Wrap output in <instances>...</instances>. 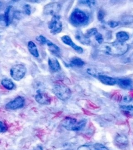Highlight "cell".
Masks as SVG:
<instances>
[{
    "label": "cell",
    "mask_w": 133,
    "mask_h": 150,
    "mask_svg": "<svg viewBox=\"0 0 133 150\" xmlns=\"http://www.w3.org/2000/svg\"><path fill=\"white\" fill-rule=\"evenodd\" d=\"M26 67L22 64L15 65L10 70L11 77L16 81H19L22 79L26 75Z\"/></svg>",
    "instance_id": "cell-5"
},
{
    "label": "cell",
    "mask_w": 133,
    "mask_h": 150,
    "mask_svg": "<svg viewBox=\"0 0 133 150\" xmlns=\"http://www.w3.org/2000/svg\"><path fill=\"white\" fill-rule=\"evenodd\" d=\"M48 26L51 34L56 35L61 33L63 28L62 23L61 21V17L58 15L53 16L51 21L49 23Z\"/></svg>",
    "instance_id": "cell-6"
},
{
    "label": "cell",
    "mask_w": 133,
    "mask_h": 150,
    "mask_svg": "<svg viewBox=\"0 0 133 150\" xmlns=\"http://www.w3.org/2000/svg\"><path fill=\"white\" fill-rule=\"evenodd\" d=\"M12 6H9L5 9L4 14L0 15V25L3 27H6L9 25L11 23L9 14L11 11Z\"/></svg>",
    "instance_id": "cell-10"
},
{
    "label": "cell",
    "mask_w": 133,
    "mask_h": 150,
    "mask_svg": "<svg viewBox=\"0 0 133 150\" xmlns=\"http://www.w3.org/2000/svg\"><path fill=\"white\" fill-rule=\"evenodd\" d=\"M84 62L82 59L77 57H75L70 61V66L71 67H82L84 65Z\"/></svg>",
    "instance_id": "cell-21"
},
{
    "label": "cell",
    "mask_w": 133,
    "mask_h": 150,
    "mask_svg": "<svg viewBox=\"0 0 133 150\" xmlns=\"http://www.w3.org/2000/svg\"><path fill=\"white\" fill-rule=\"evenodd\" d=\"M117 84L122 89L133 90V80L131 79L121 78L117 80Z\"/></svg>",
    "instance_id": "cell-12"
},
{
    "label": "cell",
    "mask_w": 133,
    "mask_h": 150,
    "mask_svg": "<svg viewBox=\"0 0 133 150\" xmlns=\"http://www.w3.org/2000/svg\"><path fill=\"white\" fill-rule=\"evenodd\" d=\"M62 41L65 44L68 45L69 46L71 47L73 49L75 50V51L77 52L79 54H81L83 52V50L81 47L77 46V45H75L74 42H73L72 40L71 39V38L68 35H63V37H61Z\"/></svg>",
    "instance_id": "cell-9"
},
{
    "label": "cell",
    "mask_w": 133,
    "mask_h": 150,
    "mask_svg": "<svg viewBox=\"0 0 133 150\" xmlns=\"http://www.w3.org/2000/svg\"><path fill=\"white\" fill-rule=\"evenodd\" d=\"M28 50L31 54L35 57H38L39 56V54L37 51V47L35 43L32 41H29L28 43Z\"/></svg>",
    "instance_id": "cell-18"
},
{
    "label": "cell",
    "mask_w": 133,
    "mask_h": 150,
    "mask_svg": "<svg viewBox=\"0 0 133 150\" xmlns=\"http://www.w3.org/2000/svg\"><path fill=\"white\" fill-rule=\"evenodd\" d=\"M95 39L96 41L98 42V43L99 44H102L103 41V35H101V33H98L96 35H95Z\"/></svg>",
    "instance_id": "cell-26"
},
{
    "label": "cell",
    "mask_w": 133,
    "mask_h": 150,
    "mask_svg": "<svg viewBox=\"0 0 133 150\" xmlns=\"http://www.w3.org/2000/svg\"><path fill=\"white\" fill-rule=\"evenodd\" d=\"M35 99L37 103L42 105H49L51 103V98L47 94L39 93L35 96Z\"/></svg>",
    "instance_id": "cell-11"
},
{
    "label": "cell",
    "mask_w": 133,
    "mask_h": 150,
    "mask_svg": "<svg viewBox=\"0 0 133 150\" xmlns=\"http://www.w3.org/2000/svg\"><path fill=\"white\" fill-rule=\"evenodd\" d=\"M98 79L103 83L108 86H114L117 83V79L107 76L99 75Z\"/></svg>",
    "instance_id": "cell-16"
},
{
    "label": "cell",
    "mask_w": 133,
    "mask_h": 150,
    "mask_svg": "<svg viewBox=\"0 0 133 150\" xmlns=\"http://www.w3.org/2000/svg\"><path fill=\"white\" fill-rule=\"evenodd\" d=\"M24 12L27 15H30L31 14V7L29 5H25L23 6Z\"/></svg>",
    "instance_id": "cell-29"
},
{
    "label": "cell",
    "mask_w": 133,
    "mask_h": 150,
    "mask_svg": "<svg viewBox=\"0 0 133 150\" xmlns=\"http://www.w3.org/2000/svg\"><path fill=\"white\" fill-rule=\"evenodd\" d=\"M132 101V99L130 96H124V98H123V101H124V102H126V103H129V102H130Z\"/></svg>",
    "instance_id": "cell-33"
},
{
    "label": "cell",
    "mask_w": 133,
    "mask_h": 150,
    "mask_svg": "<svg viewBox=\"0 0 133 150\" xmlns=\"http://www.w3.org/2000/svg\"><path fill=\"white\" fill-rule=\"evenodd\" d=\"M115 140L120 145L125 146L129 144L128 138L124 134H118V136L116 137Z\"/></svg>",
    "instance_id": "cell-20"
},
{
    "label": "cell",
    "mask_w": 133,
    "mask_h": 150,
    "mask_svg": "<svg viewBox=\"0 0 133 150\" xmlns=\"http://www.w3.org/2000/svg\"><path fill=\"white\" fill-rule=\"evenodd\" d=\"M54 94L59 99L62 101L68 100L71 96V91L65 84L63 83H57L53 88Z\"/></svg>",
    "instance_id": "cell-4"
},
{
    "label": "cell",
    "mask_w": 133,
    "mask_h": 150,
    "mask_svg": "<svg viewBox=\"0 0 133 150\" xmlns=\"http://www.w3.org/2000/svg\"><path fill=\"white\" fill-rule=\"evenodd\" d=\"M117 41L121 42H125L129 40V34L124 31H120L117 33L116 35Z\"/></svg>",
    "instance_id": "cell-19"
},
{
    "label": "cell",
    "mask_w": 133,
    "mask_h": 150,
    "mask_svg": "<svg viewBox=\"0 0 133 150\" xmlns=\"http://www.w3.org/2000/svg\"><path fill=\"white\" fill-rule=\"evenodd\" d=\"M100 50L108 55L119 56L124 55L128 51L129 45L125 42H121L117 41L103 44L101 46Z\"/></svg>",
    "instance_id": "cell-1"
},
{
    "label": "cell",
    "mask_w": 133,
    "mask_h": 150,
    "mask_svg": "<svg viewBox=\"0 0 133 150\" xmlns=\"http://www.w3.org/2000/svg\"><path fill=\"white\" fill-rule=\"evenodd\" d=\"M7 127L3 122L0 121V133L1 132H5L7 130Z\"/></svg>",
    "instance_id": "cell-28"
},
{
    "label": "cell",
    "mask_w": 133,
    "mask_h": 150,
    "mask_svg": "<svg viewBox=\"0 0 133 150\" xmlns=\"http://www.w3.org/2000/svg\"><path fill=\"white\" fill-rule=\"evenodd\" d=\"M25 104V99L22 96H18L14 100L10 101L5 106V108L7 110H15L23 107Z\"/></svg>",
    "instance_id": "cell-8"
},
{
    "label": "cell",
    "mask_w": 133,
    "mask_h": 150,
    "mask_svg": "<svg viewBox=\"0 0 133 150\" xmlns=\"http://www.w3.org/2000/svg\"><path fill=\"white\" fill-rule=\"evenodd\" d=\"M2 2L1 1H0V9H1V7H2Z\"/></svg>",
    "instance_id": "cell-34"
},
{
    "label": "cell",
    "mask_w": 133,
    "mask_h": 150,
    "mask_svg": "<svg viewBox=\"0 0 133 150\" xmlns=\"http://www.w3.org/2000/svg\"><path fill=\"white\" fill-rule=\"evenodd\" d=\"M46 45L49 47V51L51 52L52 54L57 56H59L61 50L57 45L52 43L49 40H47Z\"/></svg>",
    "instance_id": "cell-17"
},
{
    "label": "cell",
    "mask_w": 133,
    "mask_h": 150,
    "mask_svg": "<svg viewBox=\"0 0 133 150\" xmlns=\"http://www.w3.org/2000/svg\"><path fill=\"white\" fill-rule=\"evenodd\" d=\"M70 23L75 27H81L87 25L89 17L87 13L78 8L74 9L69 17Z\"/></svg>",
    "instance_id": "cell-2"
},
{
    "label": "cell",
    "mask_w": 133,
    "mask_h": 150,
    "mask_svg": "<svg viewBox=\"0 0 133 150\" xmlns=\"http://www.w3.org/2000/svg\"><path fill=\"white\" fill-rule=\"evenodd\" d=\"M80 2L82 4H83L84 5H86L89 6H91L92 5L95 4V1H80Z\"/></svg>",
    "instance_id": "cell-27"
},
{
    "label": "cell",
    "mask_w": 133,
    "mask_h": 150,
    "mask_svg": "<svg viewBox=\"0 0 133 150\" xmlns=\"http://www.w3.org/2000/svg\"><path fill=\"white\" fill-rule=\"evenodd\" d=\"M120 108L126 115L129 116H133V105H122L121 106Z\"/></svg>",
    "instance_id": "cell-23"
},
{
    "label": "cell",
    "mask_w": 133,
    "mask_h": 150,
    "mask_svg": "<svg viewBox=\"0 0 133 150\" xmlns=\"http://www.w3.org/2000/svg\"><path fill=\"white\" fill-rule=\"evenodd\" d=\"M97 33H98V31L96 28H92V29H89V30L87 31L86 35L87 37L89 38L93 35L95 36Z\"/></svg>",
    "instance_id": "cell-24"
},
{
    "label": "cell",
    "mask_w": 133,
    "mask_h": 150,
    "mask_svg": "<svg viewBox=\"0 0 133 150\" xmlns=\"http://www.w3.org/2000/svg\"><path fill=\"white\" fill-rule=\"evenodd\" d=\"M104 16H105V13L102 10H101V11H99V12H98V18L100 21H103V19L104 18Z\"/></svg>",
    "instance_id": "cell-30"
},
{
    "label": "cell",
    "mask_w": 133,
    "mask_h": 150,
    "mask_svg": "<svg viewBox=\"0 0 133 150\" xmlns=\"http://www.w3.org/2000/svg\"><path fill=\"white\" fill-rule=\"evenodd\" d=\"M77 150H109L104 145L96 143L91 145H82L77 149Z\"/></svg>",
    "instance_id": "cell-13"
},
{
    "label": "cell",
    "mask_w": 133,
    "mask_h": 150,
    "mask_svg": "<svg viewBox=\"0 0 133 150\" xmlns=\"http://www.w3.org/2000/svg\"><path fill=\"white\" fill-rule=\"evenodd\" d=\"M75 37L76 39L83 45H89L91 43V40L89 38L87 37L86 35H84L81 31H77Z\"/></svg>",
    "instance_id": "cell-14"
},
{
    "label": "cell",
    "mask_w": 133,
    "mask_h": 150,
    "mask_svg": "<svg viewBox=\"0 0 133 150\" xmlns=\"http://www.w3.org/2000/svg\"><path fill=\"white\" fill-rule=\"evenodd\" d=\"M124 22H127L128 23H129L133 21V16H127L124 19Z\"/></svg>",
    "instance_id": "cell-32"
},
{
    "label": "cell",
    "mask_w": 133,
    "mask_h": 150,
    "mask_svg": "<svg viewBox=\"0 0 133 150\" xmlns=\"http://www.w3.org/2000/svg\"><path fill=\"white\" fill-rule=\"evenodd\" d=\"M61 6L58 2L50 3L45 6L43 8V13L45 15H52L53 16L57 15L61 11Z\"/></svg>",
    "instance_id": "cell-7"
},
{
    "label": "cell",
    "mask_w": 133,
    "mask_h": 150,
    "mask_svg": "<svg viewBox=\"0 0 133 150\" xmlns=\"http://www.w3.org/2000/svg\"><path fill=\"white\" fill-rule=\"evenodd\" d=\"M1 84L3 87H4L5 89H7L8 90H12L14 88V84L13 82H12V80L8 79H5L2 80Z\"/></svg>",
    "instance_id": "cell-22"
},
{
    "label": "cell",
    "mask_w": 133,
    "mask_h": 150,
    "mask_svg": "<svg viewBox=\"0 0 133 150\" xmlns=\"http://www.w3.org/2000/svg\"><path fill=\"white\" fill-rule=\"evenodd\" d=\"M87 122L84 120L77 122V120L71 117H65L61 122L65 129L70 131H80L84 128Z\"/></svg>",
    "instance_id": "cell-3"
},
{
    "label": "cell",
    "mask_w": 133,
    "mask_h": 150,
    "mask_svg": "<svg viewBox=\"0 0 133 150\" xmlns=\"http://www.w3.org/2000/svg\"><path fill=\"white\" fill-rule=\"evenodd\" d=\"M109 26H110L111 28H115L119 25V23L115 21H110L108 23Z\"/></svg>",
    "instance_id": "cell-31"
},
{
    "label": "cell",
    "mask_w": 133,
    "mask_h": 150,
    "mask_svg": "<svg viewBox=\"0 0 133 150\" xmlns=\"http://www.w3.org/2000/svg\"><path fill=\"white\" fill-rule=\"evenodd\" d=\"M48 63L49 69L51 72L56 73L61 70V65L57 59L55 58H49Z\"/></svg>",
    "instance_id": "cell-15"
},
{
    "label": "cell",
    "mask_w": 133,
    "mask_h": 150,
    "mask_svg": "<svg viewBox=\"0 0 133 150\" xmlns=\"http://www.w3.org/2000/svg\"><path fill=\"white\" fill-rule=\"evenodd\" d=\"M36 40H37L38 42H40L42 45H45L46 44L47 40L46 38L43 36V35H40L36 38Z\"/></svg>",
    "instance_id": "cell-25"
}]
</instances>
